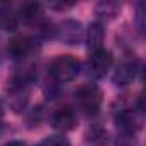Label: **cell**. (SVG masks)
<instances>
[{"instance_id":"6da1fadb","label":"cell","mask_w":146,"mask_h":146,"mask_svg":"<svg viewBox=\"0 0 146 146\" xmlns=\"http://www.w3.org/2000/svg\"><path fill=\"white\" fill-rule=\"evenodd\" d=\"M81 70V62L72 57V55H58L52 60L48 72L52 79H55L57 83H69L72 79H76Z\"/></svg>"},{"instance_id":"4fadbf2b","label":"cell","mask_w":146,"mask_h":146,"mask_svg":"<svg viewBox=\"0 0 146 146\" xmlns=\"http://www.w3.org/2000/svg\"><path fill=\"white\" fill-rule=\"evenodd\" d=\"M38 146H69V139L64 137V136H60V134H57V136H48V137H45Z\"/></svg>"},{"instance_id":"30bf717a","label":"cell","mask_w":146,"mask_h":146,"mask_svg":"<svg viewBox=\"0 0 146 146\" xmlns=\"http://www.w3.org/2000/svg\"><path fill=\"white\" fill-rule=\"evenodd\" d=\"M17 17H19V21H23L26 24H36L41 19V5L35 4V2H26L19 7Z\"/></svg>"},{"instance_id":"277c9868","label":"cell","mask_w":146,"mask_h":146,"mask_svg":"<svg viewBox=\"0 0 146 146\" xmlns=\"http://www.w3.org/2000/svg\"><path fill=\"white\" fill-rule=\"evenodd\" d=\"M112 53L105 48H98L95 52H90V58H88V72L90 76H93L95 79H102L105 78V74L108 72V69L112 67Z\"/></svg>"},{"instance_id":"5b68a950","label":"cell","mask_w":146,"mask_h":146,"mask_svg":"<svg viewBox=\"0 0 146 146\" xmlns=\"http://www.w3.org/2000/svg\"><path fill=\"white\" fill-rule=\"evenodd\" d=\"M115 122H117V127L122 131V134H125V136H134L137 131H139V127H141V119H139V115L134 112V110H131V108H124V110H120L119 113H117V117H115Z\"/></svg>"},{"instance_id":"2e32d148","label":"cell","mask_w":146,"mask_h":146,"mask_svg":"<svg viewBox=\"0 0 146 146\" xmlns=\"http://www.w3.org/2000/svg\"><path fill=\"white\" fill-rule=\"evenodd\" d=\"M0 119H2V103H0Z\"/></svg>"},{"instance_id":"5bb4252c","label":"cell","mask_w":146,"mask_h":146,"mask_svg":"<svg viewBox=\"0 0 146 146\" xmlns=\"http://www.w3.org/2000/svg\"><path fill=\"white\" fill-rule=\"evenodd\" d=\"M117 9H119V5H117V4L105 2V4H100V5H98L96 14H98L100 17H103V16H107V17H113V16L117 14Z\"/></svg>"},{"instance_id":"e0dca14e","label":"cell","mask_w":146,"mask_h":146,"mask_svg":"<svg viewBox=\"0 0 146 146\" xmlns=\"http://www.w3.org/2000/svg\"><path fill=\"white\" fill-rule=\"evenodd\" d=\"M0 131H2V119H0Z\"/></svg>"},{"instance_id":"7c38bea8","label":"cell","mask_w":146,"mask_h":146,"mask_svg":"<svg viewBox=\"0 0 146 146\" xmlns=\"http://www.w3.org/2000/svg\"><path fill=\"white\" fill-rule=\"evenodd\" d=\"M86 143L88 146H107L108 144V132L102 125H93L86 131Z\"/></svg>"},{"instance_id":"9c48e42d","label":"cell","mask_w":146,"mask_h":146,"mask_svg":"<svg viewBox=\"0 0 146 146\" xmlns=\"http://www.w3.org/2000/svg\"><path fill=\"white\" fill-rule=\"evenodd\" d=\"M17 23H19V17L14 7L9 2H0V29L12 31L17 28Z\"/></svg>"},{"instance_id":"8fae6325","label":"cell","mask_w":146,"mask_h":146,"mask_svg":"<svg viewBox=\"0 0 146 146\" xmlns=\"http://www.w3.org/2000/svg\"><path fill=\"white\" fill-rule=\"evenodd\" d=\"M103 38H105V29H103L102 23H93V24H90V28H88V31H86V40H88L90 52H95V50H98V48H103V46H102Z\"/></svg>"},{"instance_id":"8992f818","label":"cell","mask_w":146,"mask_h":146,"mask_svg":"<svg viewBox=\"0 0 146 146\" xmlns=\"http://www.w3.org/2000/svg\"><path fill=\"white\" fill-rule=\"evenodd\" d=\"M136 72H137V60L136 58H124L113 72L115 86H127L129 83H132V79L136 78Z\"/></svg>"},{"instance_id":"9a60e30c","label":"cell","mask_w":146,"mask_h":146,"mask_svg":"<svg viewBox=\"0 0 146 146\" xmlns=\"http://www.w3.org/2000/svg\"><path fill=\"white\" fill-rule=\"evenodd\" d=\"M5 146H26L23 141H11V143H7Z\"/></svg>"},{"instance_id":"3957f363","label":"cell","mask_w":146,"mask_h":146,"mask_svg":"<svg viewBox=\"0 0 146 146\" xmlns=\"http://www.w3.org/2000/svg\"><path fill=\"white\" fill-rule=\"evenodd\" d=\"M36 52V40L26 35H17L9 40L7 53L12 60H26Z\"/></svg>"},{"instance_id":"7a4b0ae2","label":"cell","mask_w":146,"mask_h":146,"mask_svg":"<svg viewBox=\"0 0 146 146\" xmlns=\"http://www.w3.org/2000/svg\"><path fill=\"white\" fill-rule=\"evenodd\" d=\"M74 100H76L78 108L83 113L93 115L98 112V108L102 105V91L96 84L86 83V84L78 86V90L74 91Z\"/></svg>"},{"instance_id":"ba28073f","label":"cell","mask_w":146,"mask_h":146,"mask_svg":"<svg viewBox=\"0 0 146 146\" xmlns=\"http://www.w3.org/2000/svg\"><path fill=\"white\" fill-rule=\"evenodd\" d=\"M57 36L65 41V43H79L81 38H83V28H81V23L78 21H72V19H67L60 24V28H57Z\"/></svg>"},{"instance_id":"52a82bcc","label":"cell","mask_w":146,"mask_h":146,"mask_svg":"<svg viewBox=\"0 0 146 146\" xmlns=\"http://www.w3.org/2000/svg\"><path fill=\"white\" fill-rule=\"evenodd\" d=\"M78 124V117H76V112L72 110L70 107H62V108H57L52 115V125L62 132H67V131H72Z\"/></svg>"}]
</instances>
